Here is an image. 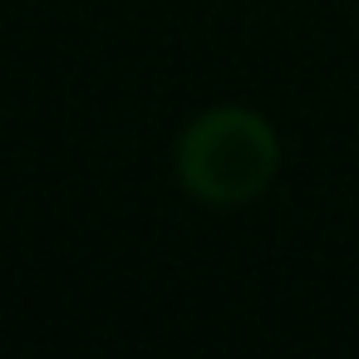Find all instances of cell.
I'll list each match as a JSON object with an SVG mask.
<instances>
[{
    "label": "cell",
    "mask_w": 359,
    "mask_h": 359,
    "mask_svg": "<svg viewBox=\"0 0 359 359\" xmlns=\"http://www.w3.org/2000/svg\"><path fill=\"white\" fill-rule=\"evenodd\" d=\"M172 168L192 202L212 212H236L276 182L280 133L251 104H212L177 133Z\"/></svg>",
    "instance_id": "6da1fadb"
}]
</instances>
